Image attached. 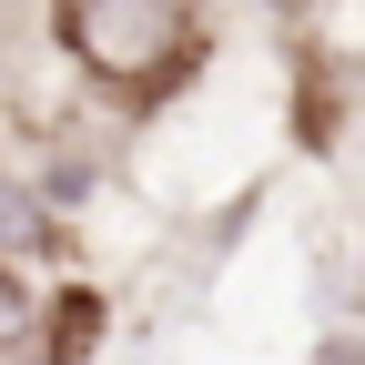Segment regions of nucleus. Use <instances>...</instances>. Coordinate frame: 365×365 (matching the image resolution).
I'll use <instances>...</instances> for the list:
<instances>
[{"label": "nucleus", "instance_id": "20e7f679", "mask_svg": "<svg viewBox=\"0 0 365 365\" xmlns=\"http://www.w3.org/2000/svg\"><path fill=\"white\" fill-rule=\"evenodd\" d=\"M31 234H41V203L21 193V182H11V173H0V254H21Z\"/></svg>", "mask_w": 365, "mask_h": 365}, {"label": "nucleus", "instance_id": "f257e3e1", "mask_svg": "<svg viewBox=\"0 0 365 365\" xmlns=\"http://www.w3.org/2000/svg\"><path fill=\"white\" fill-rule=\"evenodd\" d=\"M51 21H61V51L122 102H163L203 61V21L182 0H61Z\"/></svg>", "mask_w": 365, "mask_h": 365}, {"label": "nucleus", "instance_id": "7ed1b4c3", "mask_svg": "<svg viewBox=\"0 0 365 365\" xmlns=\"http://www.w3.org/2000/svg\"><path fill=\"white\" fill-rule=\"evenodd\" d=\"M91 325H102V304H91V294H61V314H51V365H81V355H91Z\"/></svg>", "mask_w": 365, "mask_h": 365}, {"label": "nucleus", "instance_id": "f03ea898", "mask_svg": "<svg viewBox=\"0 0 365 365\" xmlns=\"http://www.w3.org/2000/svg\"><path fill=\"white\" fill-rule=\"evenodd\" d=\"M31 325H41V304L21 294V274H11V254H0V365H21V355H31Z\"/></svg>", "mask_w": 365, "mask_h": 365}]
</instances>
